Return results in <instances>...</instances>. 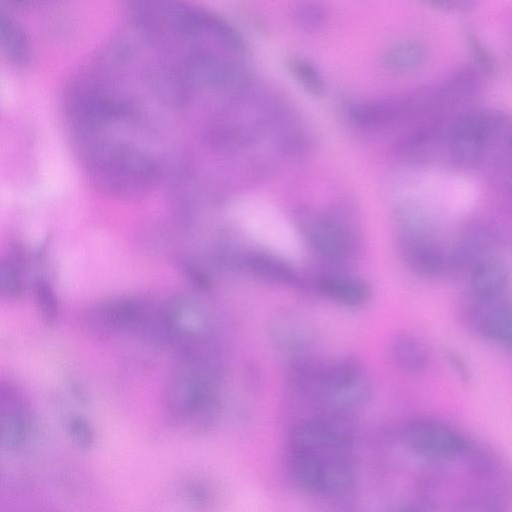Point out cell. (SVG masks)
<instances>
[{
  "label": "cell",
  "instance_id": "obj_1",
  "mask_svg": "<svg viewBox=\"0 0 512 512\" xmlns=\"http://www.w3.org/2000/svg\"><path fill=\"white\" fill-rule=\"evenodd\" d=\"M81 153L91 183L105 194L135 198L156 180V165L134 148L96 140L85 143Z\"/></svg>",
  "mask_w": 512,
  "mask_h": 512
},
{
  "label": "cell",
  "instance_id": "obj_2",
  "mask_svg": "<svg viewBox=\"0 0 512 512\" xmlns=\"http://www.w3.org/2000/svg\"><path fill=\"white\" fill-rule=\"evenodd\" d=\"M220 374L218 369L185 365L170 379L163 400L168 415L176 424L202 432L217 422L221 411Z\"/></svg>",
  "mask_w": 512,
  "mask_h": 512
},
{
  "label": "cell",
  "instance_id": "obj_3",
  "mask_svg": "<svg viewBox=\"0 0 512 512\" xmlns=\"http://www.w3.org/2000/svg\"><path fill=\"white\" fill-rule=\"evenodd\" d=\"M352 447H288L287 466L291 479L298 488L312 495L345 494L355 483Z\"/></svg>",
  "mask_w": 512,
  "mask_h": 512
},
{
  "label": "cell",
  "instance_id": "obj_4",
  "mask_svg": "<svg viewBox=\"0 0 512 512\" xmlns=\"http://www.w3.org/2000/svg\"><path fill=\"white\" fill-rule=\"evenodd\" d=\"M303 365V364H302ZM300 365L319 401L329 412L347 413L366 402L372 391L370 377L353 358H340L321 367Z\"/></svg>",
  "mask_w": 512,
  "mask_h": 512
},
{
  "label": "cell",
  "instance_id": "obj_5",
  "mask_svg": "<svg viewBox=\"0 0 512 512\" xmlns=\"http://www.w3.org/2000/svg\"><path fill=\"white\" fill-rule=\"evenodd\" d=\"M501 116L483 109L460 114L448 131V152L451 160L462 167L477 164L492 140Z\"/></svg>",
  "mask_w": 512,
  "mask_h": 512
},
{
  "label": "cell",
  "instance_id": "obj_6",
  "mask_svg": "<svg viewBox=\"0 0 512 512\" xmlns=\"http://www.w3.org/2000/svg\"><path fill=\"white\" fill-rule=\"evenodd\" d=\"M405 445L414 453L431 458H454L465 454L469 443L450 426L430 419H417L403 429Z\"/></svg>",
  "mask_w": 512,
  "mask_h": 512
},
{
  "label": "cell",
  "instance_id": "obj_7",
  "mask_svg": "<svg viewBox=\"0 0 512 512\" xmlns=\"http://www.w3.org/2000/svg\"><path fill=\"white\" fill-rule=\"evenodd\" d=\"M248 232L273 253L292 257L298 254L296 235L284 219L269 205L250 200L243 210Z\"/></svg>",
  "mask_w": 512,
  "mask_h": 512
},
{
  "label": "cell",
  "instance_id": "obj_8",
  "mask_svg": "<svg viewBox=\"0 0 512 512\" xmlns=\"http://www.w3.org/2000/svg\"><path fill=\"white\" fill-rule=\"evenodd\" d=\"M0 440L8 451L21 448L31 430L29 407L22 395L12 386H1L0 392Z\"/></svg>",
  "mask_w": 512,
  "mask_h": 512
},
{
  "label": "cell",
  "instance_id": "obj_9",
  "mask_svg": "<svg viewBox=\"0 0 512 512\" xmlns=\"http://www.w3.org/2000/svg\"><path fill=\"white\" fill-rule=\"evenodd\" d=\"M312 246L331 259H343L350 252V239L346 231L336 222L323 217L309 221L305 228Z\"/></svg>",
  "mask_w": 512,
  "mask_h": 512
},
{
  "label": "cell",
  "instance_id": "obj_10",
  "mask_svg": "<svg viewBox=\"0 0 512 512\" xmlns=\"http://www.w3.org/2000/svg\"><path fill=\"white\" fill-rule=\"evenodd\" d=\"M507 283V268L497 258L481 259L472 270L471 287L481 300L491 301L497 298L504 291Z\"/></svg>",
  "mask_w": 512,
  "mask_h": 512
},
{
  "label": "cell",
  "instance_id": "obj_11",
  "mask_svg": "<svg viewBox=\"0 0 512 512\" xmlns=\"http://www.w3.org/2000/svg\"><path fill=\"white\" fill-rule=\"evenodd\" d=\"M318 288L331 301L350 308L360 307L370 298L368 285L352 277L323 276L318 281Z\"/></svg>",
  "mask_w": 512,
  "mask_h": 512
},
{
  "label": "cell",
  "instance_id": "obj_12",
  "mask_svg": "<svg viewBox=\"0 0 512 512\" xmlns=\"http://www.w3.org/2000/svg\"><path fill=\"white\" fill-rule=\"evenodd\" d=\"M426 46L413 39L389 47L381 57V67L392 74L403 75L421 68L427 59Z\"/></svg>",
  "mask_w": 512,
  "mask_h": 512
},
{
  "label": "cell",
  "instance_id": "obj_13",
  "mask_svg": "<svg viewBox=\"0 0 512 512\" xmlns=\"http://www.w3.org/2000/svg\"><path fill=\"white\" fill-rule=\"evenodd\" d=\"M269 334L276 347L285 352L302 351L311 341V329L291 314L276 316L269 325Z\"/></svg>",
  "mask_w": 512,
  "mask_h": 512
},
{
  "label": "cell",
  "instance_id": "obj_14",
  "mask_svg": "<svg viewBox=\"0 0 512 512\" xmlns=\"http://www.w3.org/2000/svg\"><path fill=\"white\" fill-rule=\"evenodd\" d=\"M389 353L394 364L407 373H422L429 366L430 356L426 346L409 334L395 336L390 342Z\"/></svg>",
  "mask_w": 512,
  "mask_h": 512
},
{
  "label": "cell",
  "instance_id": "obj_15",
  "mask_svg": "<svg viewBox=\"0 0 512 512\" xmlns=\"http://www.w3.org/2000/svg\"><path fill=\"white\" fill-rule=\"evenodd\" d=\"M1 46L11 65L23 67L29 63L31 57L29 39L16 20L4 11L1 15Z\"/></svg>",
  "mask_w": 512,
  "mask_h": 512
},
{
  "label": "cell",
  "instance_id": "obj_16",
  "mask_svg": "<svg viewBox=\"0 0 512 512\" xmlns=\"http://www.w3.org/2000/svg\"><path fill=\"white\" fill-rule=\"evenodd\" d=\"M280 255L270 253H254L247 259L249 270L259 278L280 284L295 281L296 274L292 267Z\"/></svg>",
  "mask_w": 512,
  "mask_h": 512
},
{
  "label": "cell",
  "instance_id": "obj_17",
  "mask_svg": "<svg viewBox=\"0 0 512 512\" xmlns=\"http://www.w3.org/2000/svg\"><path fill=\"white\" fill-rule=\"evenodd\" d=\"M478 328L488 339L512 346V307L492 306L485 309L480 314Z\"/></svg>",
  "mask_w": 512,
  "mask_h": 512
},
{
  "label": "cell",
  "instance_id": "obj_18",
  "mask_svg": "<svg viewBox=\"0 0 512 512\" xmlns=\"http://www.w3.org/2000/svg\"><path fill=\"white\" fill-rule=\"evenodd\" d=\"M290 18L298 30L314 33L327 24L329 12L320 0H298L292 5Z\"/></svg>",
  "mask_w": 512,
  "mask_h": 512
},
{
  "label": "cell",
  "instance_id": "obj_19",
  "mask_svg": "<svg viewBox=\"0 0 512 512\" xmlns=\"http://www.w3.org/2000/svg\"><path fill=\"white\" fill-rule=\"evenodd\" d=\"M285 67L295 81L313 96H322L325 92V81L315 64L300 56H290Z\"/></svg>",
  "mask_w": 512,
  "mask_h": 512
},
{
  "label": "cell",
  "instance_id": "obj_20",
  "mask_svg": "<svg viewBox=\"0 0 512 512\" xmlns=\"http://www.w3.org/2000/svg\"><path fill=\"white\" fill-rule=\"evenodd\" d=\"M462 32L473 67L484 78L493 76L497 68L493 54L473 28L466 26Z\"/></svg>",
  "mask_w": 512,
  "mask_h": 512
},
{
  "label": "cell",
  "instance_id": "obj_21",
  "mask_svg": "<svg viewBox=\"0 0 512 512\" xmlns=\"http://www.w3.org/2000/svg\"><path fill=\"white\" fill-rule=\"evenodd\" d=\"M35 301L41 319L47 325H53L59 314L57 296L49 282L38 280L34 285Z\"/></svg>",
  "mask_w": 512,
  "mask_h": 512
},
{
  "label": "cell",
  "instance_id": "obj_22",
  "mask_svg": "<svg viewBox=\"0 0 512 512\" xmlns=\"http://www.w3.org/2000/svg\"><path fill=\"white\" fill-rule=\"evenodd\" d=\"M66 430L71 440L81 449H90L95 444V432L89 421L78 414L66 420Z\"/></svg>",
  "mask_w": 512,
  "mask_h": 512
},
{
  "label": "cell",
  "instance_id": "obj_23",
  "mask_svg": "<svg viewBox=\"0 0 512 512\" xmlns=\"http://www.w3.org/2000/svg\"><path fill=\"white\" fill-rule=\"evenodd\" d=\"M1 294L7 298H17L22 294V280L17 267L11 262H2L0 269Z\"/></svg>",
  "mask_w": 512,
  "mask_h": 512
},
{
  "label": "cell",
  "instance_id": "obj_24",
  "mask_svg": "<svg viewBox=\"0 0 512 512\" xmlns=\"http://www.w3.org/2000/svg\"><path fill=\"white\" fill-rule=\"evenodd\" d=\"M423 5L446 13H466L475 9L480 0H419Z\"/></svg>",
  "mask_w": 512,
  "mask_h": 512
},
{
  "label": "cell",
  "instance_id": "obj_25",
  "mask_svg": "<svg viewBox=\"0 0 512 512\" xmlns=\"http://www.w3.org/2000/svg\"><path fill=\"white\" fill-rule=\"evenodd\" d=\"M188 496L198 502H204L208 499V491L202 484H194L188 487Z\"/></svg>",
  "mask_w": 512,
  "mask_h": 512
},
{
  "label": "cell",
  "instance_id": "obj_26",
  "mask_svg": "<svg viewBox=\"0 0 512 512\" xmlns=\"http://www.w3.org/2000/svg\"><path fill=\"white\" fill-rule=\"evenodd\" d=\"M449 359L452 362V364L454 365V367L457 369L458 373L460 375H462V377H464V378L468 377V375H469L468 369L465 366V364L463 363L462 359L458 355L451 354L449 356Z\"/></svg>",
  "mask_w": 512,
  "mask_h": 512
},
{
  "label": "cell",
  "instance_id": "obj_27",
  "mask_svg": "<svg viewBox=\"0 0 512 512\" xmlns=\"http://www.w3.org/2000/svg\"><path fill=\"white\" fill-rule=\"evenodd\" d=\"M508 140H509V143H508L509 148H511V150H512V131H511V132H510V134L508 135Z\"/></svg>",
  "mask_w": 512,
  "mask_h": 512
}]
</instances>
